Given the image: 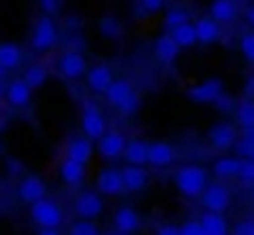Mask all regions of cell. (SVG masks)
<instances>
[{"mask_svg": "<svg viewBox=\"0 0 254 235\" xmlns=\"http://www.w3.org/2000/svg\"><path fill=\"white\" fill-rule=\"evenodd\" d=\"M175 185L182 195L187 198H197L204 193L207 188V170L202 165H182L175 173Z\"/></svg>", "mask_w": 254, "mask_h": 235, "instance_id": "cell-1", "label": "cell"}, {"mask_svg": "<svg viewBox=\"0 0 254 235\" xmlns=\"http://www.w3.org/2000/svg\"><path fill=\"white\" fill-rule=\"evenodd\" d=\"M105 98H107V103H110L112 108H117L122 115H132V113L140 108V95L132 90V85L127 83V80H115V83L107 88Z\"/></svg>", "mask_w": 254, "mask_h": 235, "instance_id": "cell-2", "label": "cell"}, {"mask_svg": "<svg viewBox=\"0 0 254 235\" xmlns=\"http://www.w3.org/2000/svg\"><path fill=\"white\" fill-rule=\"evenodd\" d=\"M30 220L38 225V228H60L63 223V208L55 203V200H38L30 205Z\"/></svg>", "mask_w": 254, "mask_h": 235, "instance_id": "cell-3", "label": "cell"}, {"mask_svg": "<svg viewBox=\"0 0 254 235\" xmlns=\"http://www.w3.org/2000/svg\"><path fill=\"white\" fill-rule=\"evenodd\" d=\"M55 43H58V25H55V20H53L50 15L38 18L35 25H33V35H30L33 50L45 53V50H50Z\"/></svg>", "mask_w": 254, "mask_h": 235, "instance_id": "cell-4", "label": "cell"}, {"mask_svg": "<svg viewBox=\"0 0 254 235\" xmlns=\"http://www.w3.org/2000/svg\"><path fill=\"white\" fill-rule=\"evenodd\" d=\"M82 133L90 140H100L107 133L105 118H102V113H100V108L95 103H85L82 105Z\"/></svg>", "mask_w": 254, "mask_h": 235, "instance_id": "cell-5", "label": "cell"}, {"mask_svg": "<svg viewBox=\"0 0 254 235\" xmlns=\"http://www.w3.org/2000/svg\"><path fill=\"white\" fill-rule=\"evenodd\" d=\"M58 68H60V75L67 80H80L82 75H87V63L80 50H65L58 60Z\"/></svg>", "mask_w": 254, "mask_h": 235, "instance_id": "cell-6", "label": "cell"}, {"mask_svg": "<svg viewBox=\"0 0 254 235\" xmlns=\"http://www.w3.org/2000/svg\"><path fill=\"white\" fill-rule=\"evenodd\" d=\"M18 198H20L23 203H28V205H33V203L48 198V185H45V180L38 178V175H25V178L18 183Z\"/></svg>", "mask_w": 254, "mask_h": 235, "instance_id": "cell-7", "label": "cell"}, {"mask_svg": "<svg viewBox=\"0 0 254 235\" xmlns=\"http://www.w3.org/2000/svg\"><path fill=\"white\" fill-rule=\"evenodd\" d=\"M102 198L97 195V193H92V190H85V193H80L77 198H75V213H77V218H82V220H95V218H100L102 215Z\"/></svg>", "mask_w": 254, "mask_h": 235, "instance_id": "cell-8", "label": "cell"}, {"mask_svg": "<svg viewBox=\"0 0 254 235\" xmlns=\"http://www.w3.org/2000/svg\"><path fill=\"white\" fill-rule=\"evenodd\" d=\"M222 93H224L222 80L209 78V80H204V83H199V85H192V88L187 90V98L194 100V103H214Z\"/></svg>", "mask_w": 254, "mask_h": 235, "instance_id": "cell-9", "label": "cell"}, {"mask_svg": "<svg viewBox=\"0 0 254 235\" xmlns=\"http://www.w3.org/2000/svg\"><path fill=\"white\" fill-rule=\"evenodd\" d=\"M3 95H5V100H8L10 108H25L30 103V98H33V88L23 78H15V80H10L5 85Z\"/></svg>", "mask_w": 254, "mask_h": 235, "instance_id": "cell-10", "label": "cell"}, {"mask_svg": "<svg viewBox=\"0 0 254 235\" xmlns=\"http://www.w3.org/2000/svg\"><path fill=\"white\" fill-rule=\"evenodd\" d=\"M125 148H127V140L122 138V133H105L100 140H97V150L105 160H117L125 155Z\"/></svg>", "mask_w": 254, "mask_h": 235, "instance_id": "cell-11", "label": "cell"}, {"mask_svg": "<svg viewBox=\"0 0 254 235\" xmlns=\"http://www.w3.org/2000/svg\"><path fill=\"white\" fill-rule=\"evenodd\" d=\"M97 190L102 195H122L127 188H125V180H122V170L117 168H105L100 175H97Z\"/></svg>", "mask_w": 254, "mask_h": 235, "instance_id": "cell-12", "label": "cell"}, {"mask_svg": "<svg viewBox=\"0 0 254 235\" xmlns=\"http://www.w3.org/2000/svg\"><path fill=\"white\" fill-rule=\"evenodd\" d=\"M202 203H204L207 210H212V213H222V210H227V205H229V190H227L222 183H212V185L204 188V193H202Z\"/></svg>", "mask_w": 254, "mask_h": 235, "instance_id": "cell-13", "label": "cell"}, {"mask_svg": "<svg viewBox=\"0 0 254 235\" xmlns=\"http://www.w3.org/2000/svg\"><path fill=\"white\" fill-rule=\"evenodd\" d=\"M85 78H87V88H90L92 93H107V88L115 83L112 70H110L107 65H92Z\"/></svg>", "mask_w": 254, "mask_h": 235, "instance_id": "cell-14", "label": "cell"}, {"mask_svg": "<svg viewBox=\"0 0 254 235\" xmlns=\"http://www.w3.org/2000/svg\"><path fill=\"white\" fill-rule=\"evenodd\" d=\"M209 143H212L217 150H229V148L237 143V130H234V125H229V123L212 125V128H209Z\"/></svg>", "mask_w": 254, "mask_h": 235, "instance_id": "cell-15", "label": "cell"}, {"mask_svg": "<svg viewBox=\"0 0 254 235\" xmlns=\"http://www.w3.org/2000/svg\"><path fill=\"white\" fill-rule=\"evenodd\" d=\"M65 158H72V160L87 165L90 158H92V143H90V138H72L67 143V148H65Z\"/></svg>", "mask_w": 254, "mask_h": 235, "instance_id": "cell-16", "label": "cell"}, {"mask_svg": "<svg viewBox=\"0 0 254 235\" xmlns=\"http://www.w3.org/2000/svg\"><path fill=\"white\" fill-rule=\"evenodd\" d=\"M122 158L127 160V165H145V163H150V143H145V140H130V143H127V148H125V155Z\"/></svg>", "mask_w": 254, "mask_h": 235, "instance_id": "cell-17", "label": "cell"}, {"mask_svg": "<svg viewBox=\"0 0 254 235\" xmlns=\"http://www.w3.org/2000/svg\"><path fill=\"white\" fill-rule=\"evenodd\" d=\"M112 223H115V230H120V233H135L140 228V215L132 208H117Z\"/></svg>", "mask_w": 254, "mask_h": 235, "instance_id": "cell-18", "label": "cell"}, {"mask_svg": "<svg viewBox=\"0 0 254 235\" xmlns=\"http://www.w3.org/2000/svg\"><path fill=\"white\" fill-rule=\"evenodd\" d=\"M155 55H157V60H162V63H175L177 55H180L177 40H175L170 33H167V35H160V38L155 40Z\"/></svg>", "mask_w": 254, "mask_h": 235, "instance_id": "cell-19", "label": "cell"}, {"mask_svg": "<svg viewBox=\"0 0 254 235\" xmlns=\"http://www.w3.org/2000/svg\"><path fill=\"white\" fill-rule=\"evenodd\" d=\"M60 178L67 185H80L85 180V165L77 163V160H72V158H65L60 163Z\"/></svg>", "mask_w": 254, "mask_h": 235, "instance_id": "cell-20", "label": "cell"}, {"mask_svg": "<svg viewBox=\"0 0 254 235\" xmlns=\"http://www.w3.org/2000/svg\"><path fill=\"white\" fill-rule=\"evenodd\" d=\"M122 180L127 190H142L147 185V170L142 165H127L122 168Z\"/></svg>", "mask_w": 254, "mask_h": 235, "instance_id": "cell-21", "label": "cell"}, {"mask_svg": "<svg viewBox=\"0 0 254 235\" xmlns=\"http://www.w3.org/2000/svg\"><path fill=\"white\" fill-rule=\"evenodd\" d=\"M194 25H197V40L199 43H217L222 38V28L214 18H199Z\"/></svg>", "mask_w": 254, "mask_h": 235, "instance_id": "cell-22", "label": "cell"}, {"mask_svg": "<svg viewBox=\"0 0 254 235\" xmlns=\"http://www.w3.org/2000/svg\"><path fill=\"white\" fill-rule=\"evenodd\" d=\"M199 225H202L204 235H229V225L222 218V213H212V210L204 213L202 220H199Z\"/></svg>", "mask_w": 254, "mask_h": 235, "instance_id": "cell-23", "label": "cell"}, {"mask_svg": "<svg viewBox=\"0 0 254 235\" xmlns=\"http://www.w3.org/2000/svg\"><path fill=\"white\" fill-rule=\"evenodd\" d=\"M175 160V148L167 143H152L150 145V165L155 168H167Z\"/></svg>", "mask_w": 254, "mask_h": 235, "instance_id": "cell-24", "label": "cell"}, {"mask_svg": "<svg viewBox=\"0 0 254 235\" xmlns=\"http://www.w3.org/2000/svg\"><path fill=\"white\" fill-rule=\"evenodd\" d=\"M23 63V50L15 43H0V65L5 70H15Z\"/></svg>", "mask_w": 254, "mask_h": 235, "instance_id": "cell-25", "label": "cell"}, {"mask_svg": "<svg viewBox=\"0 0 254 235\" xmlns=\"http://www.w3.org/2000/svg\"><path fill=\"white\" fill-rule=\"evenodd\" d=\"M239 170H242V158H219L214 163V175L219 180H229V178H239Z\"/></svg>", "mask_w": 254, "mask_h": 235, "instance_id": "cell-26", "label": "cell"}, {"mask_svg": "<svg viewBox=\"0 0 254 235\" xmlns=\"http://www.w3.org/2000/svg\"><path fill=\"white\" fill-rule=\"evenodd\" d=\"M209 13L217 23H232L237 18V3L234 0H214Z\"/></svg>", "mask_w": 254, "mask_h": 235, "instance_id": "cell-27", "label": "cell"}, {"mask_svg": "<svg viewBox=\"0 0 254 235\" xmlns=\"http://www.w3.org/2000/svg\"><path fill=\"white\" fill-rule=\"evenodd\" d=\"M170 35L177 40L180 48H192L194 43H199V40H197V25H192V23L177 25L175 30H170Z\"/></svg>", "mask_w": 254, "mask_h": 235, "instance_id": "cell-28", "label": "cell"}, {"mask_svg": "<svg viewBox=\"0 0 254 235\" xmlns=\"http://www.w3.org/2000/svg\"><path fill=\"white\" fill-rule=\"evenodd\" d=\"M48 68L45 65H28V70H25V75H23V80L35 90V88H43L45 83H48Z\"/></svg>", "mask_w": 254, "mask_h": 235, "instance_id": "cell-29", "label": "cell"}, {"mask_svg": "<svg viewBox=\"0 0 254 235\" xmlns=\"http://www.w3.org/2000/svg\"><path fill=\"white\" fill-rule=\"evenodd\" d=\"M237 123L242 128H254V100L247 98L237 105Z\"/></svg>", "mask_w": 254, "mask_h": 235, "instance_id": "cell-30", "label": "cell"}, {"mask_svg": "<svg viewBox=\"0 0 254 235\" xmlns=\"http://www.w3.org/2000/svg\"><path fill=\"white\" fill-rule=\"evenodd\" d=\"M100 33L107 40H117V38H122V23L117 18H112V15H105L100 20Z\"/></svg>", "mask_w": 254, "mask_h": 235, "instance_id": "cell-31", "label": "cell"}, {"mask_svg": "<svg viewBox=\"0 0 254 235\" xmlns=\"http://www.w3.org/2000/svg\"><path fill=\"white\" fill-rule=\"evenodd\" d=\"M185 23H190V15H187V10H182V8H172V10L165 15V28H167V30H175L177 25H185Z\"/></svg>", "mask_w": 254, "mask_h": 235, "instance_id": "cell-32", "label": "cell"}, {"mask_svg": "<svg viewBox=\"0 0 254 235\" xmlns=\"http://www.w3.org/2000/svg\"><path fill=\"white\" fill-rule=\"evenodd\" d=\"M70 235H100V230L92 220H80L70 228Z\"/></svg>", "mask_w": 254, "mask_h": 235, "instance_id": "cell-33", "label": "cell"}, {"mask_svg": "<svg viewBox=\"0 0 254 235\" xmlns=\"http://www.w3.org/2000/svg\"><path fill=\"white\" fill-rule=\"evenodd\" d=\"M239 48H242V55H244L249 63H254V30L242 35V40H239Z\"/></svg>", "mask_w": 254, "mask_h": 235, "instance_id": "cell-34", "label": "cell"}, {"mask_svg": "<svg viewBox=\"0 0 254 235\" xmlns=\"http://www.w3.org/2000/svg\"><path fill=\"white\" fill-rule=\"evenodd\" d=\"M237 155L244 158V160H254V140L242 138V140L237 143Z\"/></svg>", "mask_w": 254, "mask_h": 235, "instance_id": "cell-35", "label": "cell"}, {"mask_svg": "<svg viewBox=\"0 0 254 235\" xmlns=\"http://www.w3.org/2000/svg\"><path fill=\"white\" fill-rule=\"evenodd\" d=\"M239 180H242V183H247V185H254V160H244V158H242Z\"/></svg>", "mask_w": 254, "mask_h": 235, "instance_id": "cell-36", "label": "cell"}, {"mask_svg": "<svg viewBox=\"0 0 254 235\" xmlns=\"http://www.w3.org/2000/svg\"><path fill=\"white\" fill-rule=\"evenodd\" d=\"M182 235H204V230H202V225L199 223H194V220H190V223H185L182 228Z\"/></svg>", "mask_w": 254, "mask_h": 235, "instance_id": "cell-37", "label": "cell"}, {"mask_svg": "<svg viewBox=\"0 0 254 235\" xmlns=\"http://www.w3.org/2000/svg\"><path fill=\"white\" fill-rule=\"evenodd\" d=\"M214 105H217V108H219L222 113H227V110H232V108H234V100H232V98H229L227 93H222V95H219V98L214 100Z\"/></svg>", "mask_w": 254, "mask_h": 235, "instance_id": "cell-38", "label": "cell"}, {"mask_svg": "<svg viewBox=\"0 0 254 235\" xmlns=\"http://www.w3.org/2000/svg\"><path fill=\"white\" fill-rule=\"evenodd\" d=\"M234 235H254V220H242L234 228Z\"/></svg>", "mask_w": 254, "mask_h": 235, "instance_id": "cell-39", "label": "cell"}, {"mask_svg": "<svg viewBox=\"0 0 254 235\" xmlns=\"http://www.w3.org/2000/svg\"><path fill=\"white\" fill-rule=\"evenodd\" d=\"M137 3H142L147 8V13H157V10H162L165 0H137Z\"/></svg>", "mask_w": 254, "mask_h": 235, "instance_id": "cell-40", "label": "cell"}, {"mask_svg": "<svg viewBox=\"0 0 254 235\" xmlns=\"http://www.w3.org/2000/svg\"><path fill=\"white\" fill-rule=\"evenodd\" d=\"M157 235H182V230H180L177 225H162V228L157 230Z\"/></svg>", "mask_w": 254, "mask_h": 235, "instance_id": "cell-41", "label": "cell"}, {"mask_svg": "<svg viewBox=\"0 0 254 235\" xmlns=\"http://www.w3.org/2000/svg\"><path fill=\"white\" fill-rule=\"evenodd\" d=\"M40 3H43V10H45L48 15L58 10V0H40Z\"/></svg>", "mask_w": 254, "mask_h": 235, "instance_id": "cell-42", "label": "cell"}, {"mask_svg": "<svg viewBox=\"0 0 254 235\" xmlns=\"http://www.w3.org/2000/svg\"><path fill=\"white\" fill-rule=\"evenodd\" d=\"M38 235H63V233H60L58 228H40Z\"/></svg>", "mask_w": 254, "mask_h": 235, "instance_id": "cell-43", "label": "cell"}, {"mask_svg": "<svg viewBox=\"0 0 254 235\" xmlns=\"http://www.w3.org/2000/svg\"><path fill=\"white\" fill-rule=\"evenodd\" d=\"M244 93H247L249 98L254 95V75H252V78H247V88H244Z\"/></svg>", "mask_w": 254, "mask_h": 235, "instance_id": "cell-44", "label": "cell"}, {"mask_svg": "<svg viewBox=\"0 0 254 235\" xmlns=\"http://www.w3.org/2000/svg\"><path fill=\"white\" fill-rule=\"evenodd\" d=\"M10 170H13V175H20V170H23V165L13 160V163H10Z\"/></svg>", "mask_w": 254, "mask_h": 235, "instance_id": "cell-45", "label": "cell"}, {"mask_svg": "<svg viewBox=\"0 0 254 235\" xmlns=\"http://www.w3.org/2000/svg\"><path fill=\"white\" fill-rule=\"evenodd\" d=\"M247 20H249V25L254 28V5H252V8L247 10Z\"/></svg>", "mask_w": 254, "mask_h": 235, "instance_id": "cell-46", "label": "cell"}, {"mask_svg": "<svg viewBox=\"0 0 254 235\" xmlns=\"http://www.w3.org/2000/svg\"><path fill=\"white\" fill-rule=\"evenodd\" d=\"M5 75H8V70H5L3 65H0V88H3V80H5Z\"/></svg>", "mask_w": 254, "mask_h": 235, "instance_id": "cell-47", "label": "cell"}, {"mask_svg": "<svg viewBox=\"0 0 254 235\" xmlns=\"http://www.w3.org/2000/svg\"><path fill=\"white\" fill-rule=\"evenodd\" d=\"M115 235H132V233H120V230H117V233H115Z\"/></svg>", "mask_w": 254, "mask_h": 235, "instance_id": "cell-48", "label": "cell"}, {"mask_svg": "<svg viewBox=\"0 0 254 235\" xmlns=\"http://www.w3.org/2000/svg\"><path fill=\"white\" fill-rule=\"evenodd\" d=\"M3 90H5V88H0V95H3Z\"/></svg>", "mask_w": 254, "mask_h": 235, "instance_id": "cell-49", "label": "cell"}, {"mask_svg": "<svg viewBox=\"0 0 254 235\" xmlns=\"http://www.w3.org/2000/svg\"><path fill=\"white\" fill-rule=\"evenodd\" d=\"M252 198H254V193H252Z\"/></svg>", "mask_w": 254, "mask_h": 235, "instance_id": "cell-50", "label": "cell"}]
</instances>
